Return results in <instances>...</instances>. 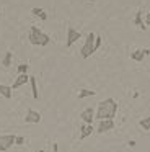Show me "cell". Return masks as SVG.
<instances>
[{"label":"cell","instance_id":"obj_1","mask_svg":"<svg viewBox=\"0 0 150 152\" xmlns=\"http://www.w3.org/2000/svg\"><path fill=\"white\" fill-rule=\"evenodd\" d=\"M117 113V102L113 98H106L103 102L98 103V111H96V119L103 121V119H113Z\"/></svg>","mask_w":150,"mask_h":152},{"label":"cell","instance_id":"obj_2","mask_svg":"<svg viewBox=\"0 0 150 152\" xmlns=\"http://www.w3.org/2000/svg\"><path fill=\"white\" fill-rule=\"evenodd\" d=\"M28 39H29V43L34 44V46H47L49 41H51V38H49L46 33H42L38 26H34V25H33V26L29 28Z\"/></svg>","mask_w":150,"mask_h":152},{"label":"cell","instance_id":"obj_3","mask_svg":"<svg viewBox=\"0 0 150 152\" xmlns=\"http://www.w3.org/2000/svg\"><path fill=\"white\" fill-rule=\"evenodd\" d=\"M95 38H96L95 33H88L87 34V39H85L83 46H82V51H80V54H82L83 59H88L91 54H95Z\"/></svg>","mask_w":150,"mask_h":152},{"label":"cell","instance_id":"obj_4","mask_svg":"<svg viewBox=\"0 0 150 152\" xmlns=\"http://www.w3.org/2000/svg\"><path fill=\"white\" fill-rule=\"evenodd\" d=\"M15 134H0V151L5 152L15 144Z\"/></svg>","mask_w":150,"mask_h":152},{"label":"cell","instance_id":"obj_5","mask_svg":"<svg viewBox=\"0 0 150 152\" xmlns=\"http://www.w3.org/2000/svg\"><path fill=\"white\" fill-rule=\"evenodd\" d=\"M80 31H77L75 28L68 26L67 28V39H65V48H70L74 43H77L78 39H80Z\"/></svg>","mask_w":150,"mask_h":152},{"label":"cell","instance_id":"obj_6","mask_svg":"<svg viewBox=\"0 0 150 152\" xmlns=\"http://www.w3.org/2000/svg\"><path fill=\"white\" fill-rule=\"evenodd\" d=\"M114 129V121L113 119H103V121H98V128H96V132L98 134H104V132Z\"/></svg>","mask_w":150,"mask_h":152},{"label":"cell","instance_id":"obj_7","mask_svg":"<svg viewBox=\"0 0 150 152\" xmlns=\"http://www.w3.org/2000/svg\"><path fill=\"white\" fill-rule=\"evenodd\" d=\"M93 118H95V111H93L91 106L85 108L83 111L80 113V119L83 121V124H91V123H93Z\"/></svg>","mask_w":150,"mask_h":152},{"label":"cell","instance_id":"obj_8","mask_svg":"<svg viewBox=\"0 0 150 152\" xmlns=\"http://www.w3.org/2000/svg\"><path fill=\"white\" fill-rule=\"evenodd\" d=\"M25 121H26V123H31V124H36V123L41 121V113H39V111H34V110L29 108L28 111H26Z\"/></svg>","mask_w":150,"mask_h":152},{"label":"cell","instance_id":"obj_9","mask_svg":"<svg viewBox=\"0 0 150 152\" xmlns=\"http://www.w3.org/2000/svg\"><path fill=\"white\" fill-rule=\"evenodd\" d=\"M147 54H150V49H135L130 53V59L135 61V62H140V61H143V57Z\"/></svg>","mask_w":150,"mask_h":152},{"label":"cell","instance_id":"obj_10","mask_svg":"<svg viewBox=\"0 0 150 152\" xmlns=\"http://www.w3.org/2000/svg\"><path fill=\"white\" fill-rule=\"evenodd\" d=\"M28 82H29V75H28V74H20V75L16 77V80L13 82V87H12V90H16V88H20V87L26 85Z\"/></svg>","mask_w":150,"mask_h":152},{"label":"cell","instance_id":"obj_11","mask_svg":"<svg viewBox=\"0 0 150 152\" xmlns=\"http://www.w3.org/2000/svg\"><path fill=\"white\" fill-rule=\"evenodd\" d=\"M93 124H82L80 126V141L82 139H85V137H88V136H91L93 134Z\"/></svg>","mask_w":150,"mask_h":152},{"label":"cell","instance_id":"obj_12","mask_svg":"<svg viewBox=\"0 0 150 152\" xmlns=\"http://www.w3.org/2000/svg\"><path fill=\"white\" fill-rule=\"evenodd\" d=\"M12 92L13 90H12L10 85H3V83H0V95L2 96H5L7 100H10L12 98Z\"/></svg>","mask_w":150,"mask_h":152},{"label":"cell","instance_id":"obj_13","mask_svg":"<svg viewBox=\"0 0 150 152\" xmlns=\"http://www.w3.org/2000/svg\"><path fill=\"white\" fill-rule=\"evenodd\" d=\"M134 25H135L139 30H145V23L142 20V12H137L135 13V18H134Z\"/></svg>","mask_w":150,"mask_h":152},{"label":"cell","instance_id":"obj_14","mask_svg":"<svg viewBox=\"0 0 150 152\" xmlns=\"http://www.w3.org/2000/svg\"><path fill=\"white\" fill-rule=\"evenodd\" d=\"M29 83H31V92H33V98L39 100V92H38V83H36L34 77H29Z\"/></svg>","mask_w":150,"mask_h":152},{"label":"cell","instance_id":"obj_15","mask_svg":"<svg viewBox=\"0 0 150 152\" xmlns=\"http://www.w3.org/2000/svg\"><path fill=\"white\" fill-rule=\"evenodd\" d=\"M31 13L34 15V17H39L41 18V20H46V18H47V15H46V12L42 10V8H38V7H34L31 10Z\"/></svg>","mask_w":150,"mask_h":152},{"label":"cell","instance_id":"obj_16","mask_svg":"<svg viewBox=\"0 0 150 152\" xmlns=\"http://www.w3.org/2000/svg\"><path fill=\"white\" fill-rule=\"evenodd\" d=\"M139 126L143 129V131H150V116L140 119V121H139Z\"/></svg>","mask_w":150,"mask_h":152},{"label":"cell","instance_id":"obj_17","mask_svg":"<svg viewBox=\"0 0 150 152\" xmlns=\"http://www.w3.org/2000/svg\"><path fill=\"white\" fill-rule=\"evenodd\" d=\"M95 95V90H90V88H83L78 92V98H87V96H93Z\"/></svg>","mask_w":150,"mask_h":152},{"label":"cell","instance_id":"obj_18","mask_svg":"<svg viewBox=\"0 0 150 152\" xmlns=\"http://www.w3.org/2000/svg\"><path fill=\"white\" fill-rule=\"evenodd\" d=\"M12 56H13V54L10 53V51H7V53H5V57H3V61H2L3 67H10V64H12Z\"/></svg>","mask_w":150,"mask_h":152},{"label":"cell","instance_id":"obj_19","mask_svg":"<svg viewBox=\"0 0 150 152\" xmlns=\"http://www.w3.org/2000/svg\"><path fill=\"white\" fill-rule=\"evenodd\" d=\"M28 64H20V66H18V72L20 74H26V70H28Z\"/></svg>","mask_w":150,"mask_h":152},{"label":"cell","instance_id":"obj_20","mask_svg":"<svg viewBox=\"0 0 150 152\" xmlns=\"http://www.w3.org/2000/svg\"><path fill=\"white\" fill-rule=\"evenodd\" d=\"M101 41H103V39H101V36H96V38H95V51H96L98 48L101 46Z\"/></svg>","mask_w":150,"mask_h":152},{"label":"cell","instance_id":"obj_21","mask_svg":"<svg viewBox=\"0 0 150 152\" xmlns=\"http://www.w3.org/2000/svg\"><path fill=\"white\" fill-rule=\"evenodd\" d=\"M23 142H25V137H21V136H16L15 137V144L16 145H21Z\"/></svg>","mask_w":150,"mask_h":152},{"label":"cell","instance_id":"obj_22","mask_svg":"<svg viewBox=\"0 0 150 152\" xmlns=\"http://www.w3.org/2000/svg\"><path fill=\"white\" fill-rule=\"evenodd\" d=\"M145 25H149V26H150V12L145 15Z\"/></svg>","mask_w":150,"mask_h":152}]
</instances>
